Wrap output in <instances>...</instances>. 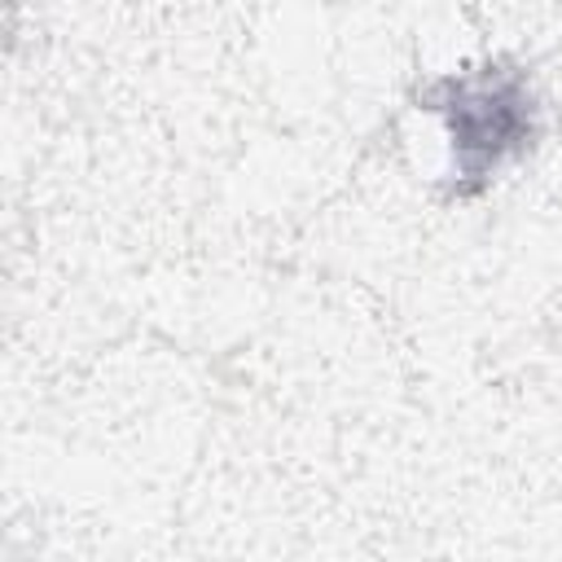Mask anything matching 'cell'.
Instances as JSON below:
<instances>
[{
  "label": "cell",
  "instance_id": "1",
  "mask_svg": "<svg viewBox=\"0 0 562 562\" xmlns=\"http://www.w3.org/2000/svg\"><path fill=\"white\" fill-rule=\"evenodd\" d=\"M417 97L448 127V176L457 198L487 189L505 162L522 158L540 140V97L527 70L509 57L439 75Z\"/></svg>",
  "mask_w": 562,
  "mask_h": 562
}]
</instances>
